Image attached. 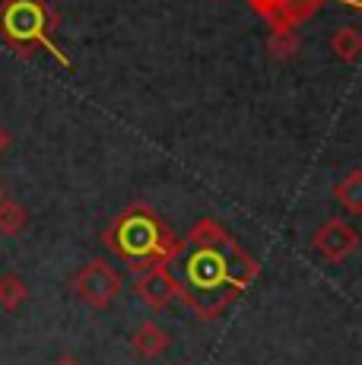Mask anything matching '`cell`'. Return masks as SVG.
Returning <instances> with one entry per match:
<instances>
[{
  "instance_id": "7",
  "label": "cell",
  "mask_w": 362,
  "mask_h": 365,
  "mask_svg": "<svg viewBox=\"0 0 362 365\" xmlns=\"http://www.w3.org/2000/svg\"><path fill=\"white\" fill-rule=\"evenodd\" d=\"M134 289L140 302L152 312H162L169 308L178 296V286H175V277H172L169 264H156V267H146L143 273H137L134 279Z\"/></svg>"
},
{
  "instance_id": "11",
  "label": "cell",
  "mask_w": 362,
  "mask_h": 365,
  "mask_svg": "<svg viewBox=\"0 0 362 365\" xmlns=\"http://www.w3.org/2000/svg\"><path fill=\"white\" fill-rule=\"evenodd\" d=\"M29 299V286L19 273H4L0 277V308L4 312H19Z\"/></svg>"
},
{
  "instance_id": "1",
  "label": "cell",
  "mask_w": 362,
  "mask_h": 365,
  "mask_svg": "<svg viewBox=\"0 0 362 365\" xmlns=\"http://www.w3.org/2000/svg\"><path fill=\"white\" fill-rule=\"evenodd\" d=\"M169 270L178 286L175 299L200 321L219 318L261 277V264L210 216L178 242Z\"/></svg>"
},
{
  "instance_id": "16",
  "label": "cell",
  "mask_w": 362,
  "mask_h": 365,
  "mask_svg": "<svg viewBox=\"0 0 362 365\" xmlns=\"http://www.w3.org/2000/svg\"><path fill=\"white\" fill-rule=\"evenodd\" d=\"M0 200H6V187H4V181H0Z\"/></svg>"
},
{
  "instance_id": "13",
  "label": "cell",
  "mask_w": 362,
  "mask_h": 365,
  "mask_svg": "<svg viewBox=\"0 0 362 365\" xmlns=\"http://www.w3.org/2000/svg\"><path fill=\"white\" fill-rule=\"evenodd\" d=\"M270 51H274V58L289 61L292 54L299 51V38H296V32H283V29H276L274 35H270Z\"/></svg>"
},
{
  "instance_id": "15",
  "label": "cell",
  "mask_w": 362,
  "mask_h": 365,
  "mask_svg": "<svg viewBox=\"0 0 362 365\" xmlns=\"http://www.w3.org/2000/svg\"><path fill=\"white\" fill-rule=\"evenodd\" d=\"M51 365H83L80 359H76V356H61L58 362H51Z\"/></svg>"
},
{
  "instance_id": "8",
  "label": "cell",
  "mask_w": 362,
  "mask_h": 365,
  "mask_svg": "<svg viewBox=\"0 0 362 365\" xmlns=\"http://www.w3.org/2000/svg\"><path fill=\"white\" fill-rule=\"evenodd\" d=\"M169 331L156 321H143L134 334H130V349H134L140 359H159V356L169 349Z\"/></svg>"
},
{
  "instance_id": "3",
  "label": "cell",
  "mask_w": 362,
  "mask_h": 365,
  "mask_svg": "<svg viewBox=\"0 0 362 365\" xmlns=\"http://www.w3.org/2000/svg\"><path fill=\"white\" fill-rule=\"evenodd\" d=\"M0 19H4L0 32H4V38L10 41V45H16V48L45 45L61 58V51L48 41V32L54 29L58 19H54V13L48 10L41 0H6L4 10H0ZM61 61L67 64V58H61Z\"/></svg>"
},
{
  "instance_id": "4",
  "label": "cell",
  "mask_w": 362,
  "mask_h": 365,
  "mask_svg": "<svg viewBox=\"0 0 362 365\" xmlns=\"http://www.w3.org/2000/svg\"><path fill=\"white\" fill-rule=\"evenodd\" d=\"M124 289V279L121 273L115 270L108 261L95 257V261L83 264L73 277V292L83 305H89L93 312H108L115 305V299L121 296Z\"/></svg>"
},
{
  "instance_id": "12",
  "label": "cell",
  "mask_w": 362,
  "mask_h": 365,
  "mask_svg": "<svg viewBox=\"0 0 362 365\" xmlns=\"http://www.w3.org/2000/svg\"><path fill=\"white\" fill-rule=\"evenodd\" d=\"M26 226H29V210L10 197L0 200V235L13 238V235L26 232Z\"/></svg>"
},
{
  "instance_id": "2",
  "label": "cell",
  "mask_w": 362,
  "mask_h": 365,
  "mask_svg": "<svg viewBox=\"0 0 362 365\" xmlns=\"http://www.w3.org/2000/svg\"><path fill=\"white\" fill-rule=\"evenodd\" d=\"M102 238L134 273H143L146 267L156 264H169L178 251L175 232L146 203H134L124 213H118L105 226Z\"/></svg>"
},
{
  "instance_id": "9",
  "label": "cell",
  "mask_w": 362,
  "mask_h": 365,
  "mask_svg": "<svg viewBox=\"0 0 362 365\" xmlns=\"http://www.w3.org/2000/svg\"><path fill=\"white\" fill-rule=\"evenodd\" d=\"M331 51L343 64H356L362 58V32L356 26H340L337 32H331Z\"/></svg>"
},
{
  "instance_id": "6",
  "label": "cell",
  "mask_w": 362,
  "mask_h": 365,
  "mask_svg": "<svg viewBox=\"0 0 362 365\" xmlns=\"http://www.w3.org/2000/svg\"><path fill=\"white\" fill-rule=\"evenodd\" d=\"M311 245H315V251L327 264H343L346 257L359 248V232L343 220H327L318 226Z\"/></svg>"
},
{
  "instance_id": "5",
  "label": "cell",
  "mask_w": 362,
  "mask_h": 365,
  "mask_svg": "<svg viewBox=\"0 0 362 365\" xmlns=\"http://www.w3.org/2000/svg\"><path fill=\"white\" fill-rule=\"evenodd\" d=\"M270 26L283 32H296L302 23H309L318 10H321L324 0H248Z\"/></svg>"
},
{
  "instance_id": "14",
  "label": "cell",
  "mask_w": 362,
  "mask_h": 365,
  "mask_svg": "<svg viewBox=\"0 0 362 365\" xmlns=\"http://www.w3.org/2000/svg\"><path fill=\"white\" fill-rule=\"evenodd\" d=\"M13 146V133L4 128V124H0V153H6Z\"/></svg>"
},
{
  "instance_id": "10",
  "label": "cell",
  "mask_w": 362,
  "mask_h": 365,
  "mask_svg": "<svg viewBox=\"0 0 362 365\" xmlns=\"http://www.w3.org/2000/svg\"><path fill=\"white\" fill-rule=\"evenodd\" d=\"M333 200H337L350 216L362 213V172H359V168H353L343 181H337V185H333Z\"/></svg>"
},
{
  "instance_id": "17",
  "label": "cell",
  "mask_w": 362,
  "mask_h": 365,
  "mask_svg": "<svg viewBox=\"0 0 362 365\" xmlns=\"http://www.w3.org/2000/svg\"><path fill=\"white\" fill-rule=\"evenodd\" d=\"M54 4H58V0H54Z\"/></svg>"
}]
</instances>
